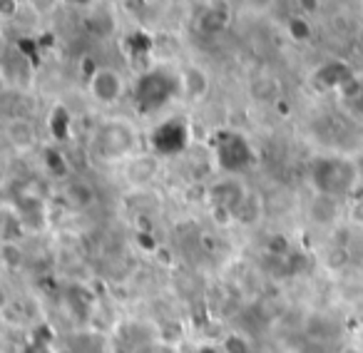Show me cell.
Instances as JSON below:
<instances>
[{
    "instance_id": "obj_15",
    "label": "cell",
    "mask_w": 363,
    "mask_h": 353,
    "mask_svg": "<svg viewBox=\"0 0 363 353\" xmlns=\"http://www.w3.org/2000/svg\"><path fill=\"white\" fill-rule=\"evenodd\" d=\"M358 75L363 77V57H361V62H358Z\"/></svg>"
},
{
    "instance_id": "obj_5",
    "label": "cell",
    "mask_w": 363,
    "mask_h": 353,
    "mask_svg": "<svg viewBox=\"0 0 363 353\" xmlns=\"http://www.w3.org/2000/svg\"><path fill=\"white\" fill-rule=\"evenodd\" d=\"M120 169H122V179H125L132 189H147L160 179L162 164L157 155H152V152H140L137 157L127 159Z\"/></svg>"
},
{
    "instance_id": "obj_1",
    "label": "cell",
    "mask_w": 363,
    "mask_h": 353,
    "mask_svg": "<svg viewBox=\"0 0 363 353\" xmlns=\"http://www.w3.org/2000/svg\"><path fill=\"white\" fill-rule=\"evenodd\" d=\"M140 152H145L140 130L127 117H105V120L97 122L90 140H87V155L97 164L122 167Z\"/></svg>"
},
{
    "instance_id": "obj_11",
    "label": "cell",
    "mask_w": 363,
    "mask_h": 353,
    "mask_svg": "<svg viewBox=\"0 0 363 353\" xmlns=\"http://www.w3.org/2000/svg\"><path fill=\"white\" fill-rule=\"evenodd\" d=\"M62 6H70V8H85V11H92V8L100 6V0H62Z\"/></svg>"
},
{
    "instance_id": "obj_13",
    "label": "cell",
    "mask_w": 363,
    "mask_h": 353,
    "mask_svg": "<svg viewBox=\"0 0 363 353\" xmlns=\"http://www.w3.org/2000/svg\"><path fill=\"white\" fill-rule=\"evenodd\" d=\"M341 353H363V348L358 346V343H346V346L341 348Z\"/></svg>"
},
{
    "instance_id": "obj_4",
    "label": "cell",
    "mask_w": 363,
    "mask_h": 353,
    "mask_svg": "<svg viewBox=\"0 0 363 353\" xmlns=\"http://www.w3.org/2000/svg\"><path fill=\"white\" fill-rule=\"evenodd\" d=\"M87 92L100 107H115L127 92L125 75L110 65L95 67L90 80H87Z\"/></svg>"
},
{
    "instance_id": "obj_7",
    "label": "cell",
    "mask_w": 363,
    "mask_h": 353,
    "mask_svg": "<svg viewBox=\"0 0 363 353\" xmlns=\"http://www.w3.org/2000/svg\"><path fill=\"white\" fill-rule=\"evenodd\" d=\"M179 85H182V97L189 102L204 100V95L209 92V77L202 67L197 65H184L179 67Z\"/></svg>"
},
{
    "instance_id": "obj_12",
    "label": "cell",
    "mask_w": 363,
    "mask_h": 353,
    "mask_svg": "<svg viewBox=\"0 0 363 353\" xmlns=\"http://www.w3.org/2000/svg\"><path fill=\"white\" fill-rule=\"evenodd\" d=\"M296 6L301 13H316L321 3H318V0H296Z\"/></svg>"
},
{
    "instance_id": "obj_6",
    "label": "cell",
    "mask_w": 363,
    "mask_h": 353,
    "mask_svg": "<svg viewBox=\"0 0 363 353\" xmlns=\"http://www.w3.org/2000/svg\"><path fill=\"white\" fill-rule=\"evenodd\" d=\"M6 140L13 150L21 152V155H26V152L35 150L38 130L28 117H13V120L6 122Z\"/></svg>"
},
{
    "instance_id": "obj_2",
    "label": "cell",
    "mask_w": 363,
    "mask_h": 353,
    "mask_svg": "<svg viewBox=\"0 0 363 353\" xmlns=\"http://www.w3.org/2000/svg\"><path fill=\"white\" fill-rule=\"evenodd\" d=\"M311 184L316 194L341 199L356 192L358 187V167L348 157H318L311 164Z\"/></svg>"
},
{
    "instance_id": "obj_3",
    "label": "cell",
    "mask_w": 363,
    "mask_h": 353,
    "mask_svg": "<svg viewBox=\"0 0 363 353\" xmlns=\"http://www.w3.org/2000/svg\"><path fill=\"white\" fill-rule=\"evenodd\" d=\"M137 105L142 110H157L160 105L169 102L172 97H182L179 85V67L157 65L147 70L135 85Z\"/></svg>"
},
{
    "instance_id": "obj_9",
    "label": "cell",
    "mask_w": 363,
    "mask_h": 353,
    "mask_svg": "<svg viewBox=\"0 0 363 353\" xmlns=\"http://www.w3.org/2000/svg\"><path fill=\"white\" fill-rule=\"evenodd\" d=\"M26 6L30 8L35 16L48 18V16H52V13H55L57 8L62 6V0H26Z\"/></svg>"
},
{
    "instance_id": "obj_8",
    "label": "cell",
    "mask_w": 363,
    "mask_h": 353,
    "mask_svg": "<svg viewBox=\"0 0 363 353\" xmlns=\"http://www.w3.org/2000/svg\"><path fill=\"white\" fill-rule=\"evenodd\" d=\"M65 202L72 209H87L95 202V189L85 179H72V182L65 184Z\"/></svg>"
},
{
    "instance_id": "obj_10",
    "label": "cell",
    "mask_w": 363,
    "mask_h": 353,
    "mask_svg": "<svg viewBox=\"0 0 363 353\" xmlns=\"http://www.w3.org/2000/svg\"><path fill=\"white\" fill-rule=\"evenodd\" d=\"M348 219L353 227H363V197H356L348 207Z\"/></svg>"
},
{
    "instance_id": "obj_14",
    "label": "cell",
    "mask_w": 363,
    "mask_h": 353,
    "mask_svg": "<svg viewBox=\"0 0 363 353\" xmlns=\"http://www.w3.org/2000/svg\"><path fill=\"white\" fill-rule=\"evenodd\" d=\"M197 353H224V351H222V346H204V348H199Z\"/></svg>"
}]
</instances>
